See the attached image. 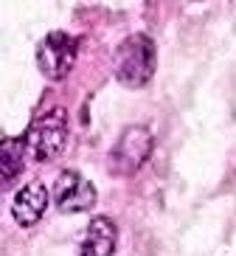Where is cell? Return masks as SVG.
<instances>
[{
	"label": "cell",
	"mask_w": 236,
	"mask_h": 256,
	"mask_svg": "<svg viewBox=\"0 0 236 256\" xmlns=\"http://www.w3.org/2000/svg\"><path fill=\"white\" fill-rule=\"evenodd\" d=\"M68 130H70V121L65 107H53L39 118H34L28 132L23 136L25 146H28V158L37 160V164L53 160L68 144Z\"/></svg>",
	"instance_id": "obj_2"
},
{
	"label": "cell",
	"mask_w": 236,
	"mask_h": 256,
	"mask_svg": "<svg viewBox=\"0 0 236 256\" xmlns=\"http://www.w3.org/2000/svg\"><path fill=\"white\" fill-rule=\"evenodd\" d=\"M53 203L65 214H79V211H90L96 206V186L87 178H82L73 169L59 172L53 180Z\"/></svg>",
	"instance_id": "obj_5"
},
{
	"label": "cell",
	"mask_w": 236,
	"mask_h": 256,
	"mask_svg": "<svg viewBox=\"0 0 236 256\" xmlns=\"http://www.w3.org/2000/svg\"><path fill=\"white\" fill-rule=\"evenodd\" d=\"M25 160H31L25 138H3V146H0V178H3V186H8L17 174L23 172Z\"/></svg>",
	"instance_id": "obj_8"
},
{
	"label": "cell",
	"mask_w": 236,
	"mask_h": 256,
	"mask_svg": "<svg viewBox=\"0 0 236 256\" xmlns=\"http://www.w3.org/2000/svg\"><path fill=\"white\" fill-rule=\"evenodd\" d=\"M76 54H79V40L73 34H68V31H51L37 46V68L42 70L45 79L62 82L73 70Z\"/></svg>",
	"instance_id": "obj_3"
},
{
	"label": "cell",
	"mask_w": 236,
	"mask_h": 256,
	"mask_svg": "<svg viewBox=\"0 0 236 256\" xmlns=\"http://www.w3.org/2000/svg\"><path fill=\"white\" fill-rule=\"evenodd\" d=\"M152 132L146 127H127L110 152V169L115 174H135L152 155Z\"/></svg>",
	"instance_id": "obj_4"
},
{
	"label": "cell",
	"mask_w": 236,
	"mask_h": 256,
	"mask_svg": "<svg viewBox=\"0 0 236 256\" xmlns=\"http://www.w3.org/2000/svg\"><path fill=\"white\" fill-rule=\"evenodd\" d=\"M118 245V228L110 217H93L79 245V256H113Z\"/></svg>",
	"instance_id": "obj_7"
},
{
	"label": "cell",
	"mask_w": 236,
	"mask_h": 256,
	"mask_svg": "<svg viewBox=\"0 0 236 256\" xmlns=\"http://www.w3.org/2000/svg\"><path fill=\"white\" fill-rule=\"evenodd\" d=\"M113 70L124 88H144L155 74V42L146 34H130L115 48Z\"/></svg>",
	"instance_id": "obj_1"
},
{
	"label": "cell",
	"mask_w": 236,
	"mask_h": 256,
	"mask_svg": "<svg viewBox=\"0 0 236 256\" xmlns=\"http://www.w3.org/2000/svg\"><path fill=\"white\" fill-rule=\"evenodd\" d=\"M48 208V188L39 180H31L28 186H23L14 194V203H11V217H14L17 226L31 228L37 226L42 214Z\"/></svg>",
	"instance_id": "obj_6"
}]
</instances>
